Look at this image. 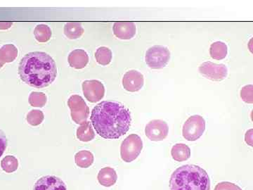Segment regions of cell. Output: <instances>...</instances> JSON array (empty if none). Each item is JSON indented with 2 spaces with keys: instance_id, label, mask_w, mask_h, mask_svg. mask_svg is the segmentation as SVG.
Returning <instances> with one entry per match:
<instances>
[{
  "instance_id": "6da1fadb",
  "label": "cell",
  "mask_w": 253,
  "mask_h": 190,
  "mask_svg": "<svg viewBox=\"0 0 253 190\" xmlns=\"http://www.w3.org/2000/svg\"><path fill=\"white\" fill-rule=\"evenodd\" d=\"M91 122L99 136L116 139L126 134L131 125L130 111L122 104L101 102L92 111Z\"/></svg>"
},
{
  "instance_id": "7a4b0ae2",
  "label": "cell",
  "mask_w": 253,
  "mask_h": 190,
  "mask_svg": "<svg viewBox=\"0 0 253 190\" xmlns=\"http://www.w3.org/2000/svg\"><path fill=\"white\" fill-rule=\"evenodd\" d=\"M18 74L28 86L43 88L56 79L57 69L50 55L42 52H34L25 55L20 60Z\"/></svg>"
},
{
  "instance_id": "3957f363",
  "label": "cell",
  "mask_w": 253,
  "mask_h": 190,
  "mask_svg": "<svg viewBox=\"0 0 253 190\" xmlns=\"http://www.w3.org/2000/svg\"><path fill=\"white\" fill-rule=\"evenodd\" d=\"M170 190H210V180L203 169L188 164L176 169L169 180Z\"/></svg>"
},
{
  "instance_id": "277c9868",
  "label": "cell",
  "mask_w": 253,
  "mask_h": 190,
  "mask_svg": "<svg viewBox=\"0 0 253 190\" xmlns=\"http://www.w3.org/2000/svg\"><path fill=\"white\" fill-rule=\"evenodd\" d=\"M142 149L143 141L141 138L136 134L130 135L121 144V158L125 162H132L139 156Z\"/></svg>"
},
{
  "instance_id": "5b68a950",
  "label": "cell",
  "mask_w": 253,
  "mask_h": 190,
  "mask_svg": "<svg viewBox=\"0 0 253 190\" xmlns=\"http://www.w3.org/2000/svg\"><path fill=\"white\" fill-rule=\"evenodd\" d=\"M170 59V52L166 47L155 45L146 53L145 61L149 68L162 69L166 67Z\"/></svg>"
},
{
  "instance_id": "8992f818",
  "label": "cell",
  "mask_w": 253,
  "mask_h": 190,
  "mask_svg": "<svg viewBox=\"0 0 253 190\" xmlns=\"http://www.w3.org/2000/svg\"><path fill=\"white\" fill-rule=\"evenodd\" d=\"M205 130V121L202 116L194 115L187 119L184 124L182 135L188 141H196Z\"/></svg>"
},
{
  "instance_id": "52a82bcc",
  "label": "cell",
  "mask_w": 253,
  "mask_h": 190,
  "mask_svg": "<svg viewBox=\"0 0 253 190\" xmlns=\"http://www.w3.org/2000/svg\"><path fill=\"white\" fill-rule=\"evenodd\" d=\"M67 105L71 112L72 119L75 123L82 125L87 122L89 109L83 97L79 95L71 96L67 101Z\"/></svg>"
},
{
  "instance_id": "ba28073f",
  "label": "cell",
  "mask_w": 253,
  "mask_h": 190,
  "mask_svg": "<svg viewBox=\"0 0 253 190\" xmlns=\"http://www.w3.org/2000/svg\"><path fill=\"white\" fill-rule=\"evenodd\" d=\"M199 72L202 76L213 81H221L228 75V69L224 64H214L210 61L202 63L199 67Z\"/></svg>"
},
{
  "instance_id": "9c48e42d",
  "label": "cell",
  "mask_w": 253,
  "mask_h": 190,
  "mask_svg": "<svg viewBox=\"0 0 253 190\" xmlns=\"http://www.w3.org/2000/svg\"><path fill=\"white\" fill-rule=\"evenodd\" d=\"M83 90L85 98L92 103L100 102L104 97V86L97 80L83 82Z\"/></svg>"
},
{
  "instance_id": "30bf717a",
  "label": "cell",
  "mask_w": 253,
  "mask_h": 190,
  "mask_svg": "<svg viewBox=\"0 0 253 190\" xmlns=\"http://www.w3.org/2000/svg\"><path fill=\"white\" fill-rule=\"evenodd\" d=\"M169 133L168 124L162 120H153L147 124L145 128L146 136L150 140L163 141Z\"/></svg>"
},
{
  "instance_id": "8fae6325",
  "label": "cell",
  "mask_w": 253,
  "mask_h": 190,
  "mask_svg": "<svg viewBox=\"0 0 253 190\" xmlns=\"http://www.w3.org/2000/svg\"><path fill=\"white\" fill-rule=\"evenodd\" d=\"M144 83V75L137 70H130L122 78V86L128 92H138L142 88Z\"/></svg>"
},
{
  "instance_id": "7c38bea8",
  "label": "cell",
  "mask_w": 253,
  "mask_h": 190,
  "mask_svg": "<svg viewBox=\"0 0 253 190\" xmlns=\"http://www.w3.org/2000/svg\"><path fill=\"white\" fill-rule=\"evenodd\" d=\"M34 190H67L65 183L54 175H47L34 184Z\"/></svg>"
},
{
  "instance_id": "4fadbf2b",
  "label": "cell",
  "mask_w": 253,
  "mask_h": 190,
  "mask_svg": "<svg viewBox=\"0 0 253 190\" xmlns=\"http://www.w3.org/2000/svg\"><path fill=\"white\" fill-rule=\"evenodd\" d=\"M113 29L115 36L121 40H130L136 35V26L133 22H116Z\"/></svg>"
},
{
  "instance_id": "5bb4252c",
  "label": "cell",
  "mask_w": 253,
  "mask_h": 190,
  "mask_svg": "<svg viewBox=\"0 0 253 190\" xmlns=\"http://www.w3.org/2000/svg\"><path fill=\"white\" fill-rule=\"evenodd\" d=\"M67 60L72 68L82 69L87 65L89 56L84 50H75L70 53Z\"/></svg>"
},
{
  "instance_id": "9a60e30c",
  "label": "cell",
  "mask_w": 253,
  "mask_h": 190,
  "mask_svg": "<svg viewBox=\"0 0 253 190\" xmlns=\"http://www.w3.org/2000/svg\"><path fill=\"white\" fill-rule=\"evenodd\" d=\"M97 179L99 183L102 186L109 188L114 185L117 182L118 175L116 171L113 168L106 167L101 169Z\"/></svg>"
},
{
  "instance_id": "2e32d148",
  "label": "cell",
  "mask_w": 253,
  "mask_h": 190,
  "mask_svg": "<svg viewBox=\"0 0 253 190\" xmlns=\"http://www.w3.org/2000/svg\"><path fill=\"white\" fill-rule=\"evenodd\" d=\"M171 155L174 161L182 162L191 157V150L186 144H176L172 147Z\"/></svg>"
},
{
  "instance_id": "e0dca14e",
  "label": "cell",
  "mask_w": 253,
  "mask_h": 190,
  "mask_svg": "<svg viewBox=\"0 0 253 190\" xmlns=\"http://www.w3.org/2000/svg\"><path fill=\"white\" fill-rule=\"evenodd\" d=\"M77 138L82 142H89L94 139L95 133L90 122L87 121L80 125L77 130Z\"/></svg>"
},
{
  "instance_id": "ac0fdd59",
  "label": "cell",
  "mask_w": 253,
  "mask_h": 190,
  "mask_svg": "<svg viewBox=\"0 0 253 190\" xmlns=\"http://www.w3.org/2000/svg\"><path fill=\"white\" fill-rule=\"evenodd\" d=\"M94 155L89 151H80L75 155V161L77 166L82 169L90 167L94 163Z\"/></svg>"
},
{
  "instance_id": "d6986e66",
  "label": "cell",
  "mask_w": 253,
  "mask_h": 190,
  "mask_svg": "<svg viewBox=\"0 0 253 190\" xmlns=\"http://www.w3.org/2000/svg\"><path fill=\"white\" fill-rule=\"evenodd\" d=\"M84 33V29L81 23L78 22H69L65 25L64 34L67 38L70 40H75L81 37Z\"/></svg>"
},
{
  "instance_id": "ffe728a7",
  "label": "cell",
  "mask_w": 253,
  "mask_h": 190,
  "mask_svg": "<svg viewBox=\"0 0 253 190\" xmlns=\"http://www.w3.org/2000/svg\"><path fill=\"white\" fill-rule=\"evenodd\" d=\"M18 49L14 45H5L0 49V60L4 64L13 62L18 56Z\"/></svg>"
},
{
  "instance_id": "44dd1931",
  "label": "cell",
  "mask_w": 253,
  "mask_h": 190,
  "mask_svg": "<svg viewBox=\"0 0 253 190\" xmlns=\"http://www.w3.org/2000/svg\"><path fill=\"white\" fill-rule=\"evenodd\" d=\"M227 53V45L224 42L218 41V42H214L210 46V56L215 60H221V59H225Z\"/></svg>"
},
{
  "instance_id": "7402d4cb",
  "label": "cell",
  "mask_w": 253,
  "mask_h": 190,
  "mask_svg": "<svg viewBox=\"0 0 253 190\" xmlns=\"http://www.w3.org/2000/svg\"><path fill=\"white\" fill-rule=\"evenodd\" d=\"M112 52L106 47H101L95 53L96 60L102 66H106L112 60Z\"/></svg>"
},
{
  "instance_id": "603a6c76",
  "label": "cell",
  "mask_w": 253,
  "mask_h": 190,
  "mask_svg": "<svg viewBox=\"0 0 253 190\" xmlns=\"http://www.w3.org/2000/svg\"><path fill=\"white\" fill-rule=\"evenodd\" d=\"M34 35L38 42H46L51 38V31L47 25H38L34 28Z\"/></svg>"
},
{
  "instance_id": "cb8c5ba5",
  "label": "cell",
  "mask_w": 253,
  "mask_h": 190,
  "mask_svg": "<svg viewBox=\"0 0 253 190\" xmlns=\"http://www.w3.org/2000/svg\"><path fill=\"white\" fill-rule=\"evenodd\" d=\"M1 167L2 170L7 173H12L18 169V161L16 157L7 156L4 157L1 161Z\"/></svg>"
},
{
  "instance_id": "d4e9b609",
  "label": "cell",
  "mask_w": 253,
  "mask_h": 190,
  "mask_svg": "<svg viewBox=\"0 0 253 190\" xmlns=\"http://www.w3.org/2000/svg\"><path fill=\"white\" fill-rule=\"evenodd\" d=\"M47 96L42 92H33L29 96L30 104L34 107H43L47 103Z\"/></svg>"
},
{
  "instance_id": "484cf974",
  "label": "cell",
  "mask_w": 253,
  "mask_h": 190,
  "mask_svg": "<svg viewBox=\"0 0 253 190\" xmlns=\"http://www.w3.org/2000/svg\"><path fill=\"white\" fill-rule=\"evenodd\" d=\"M45 119L43 112L40 110H32L27 115V121L33 126L40 125Z\"/></svg>"
},
{
  "instance_id": "4316f807",
  "label": "cell",
  "mask_w": 253,
  "mask_h": 190,
  "mask_svg": "<svg viewBox=\"0 0 253 190\" xmlns=\"http://www.w3.org/2000/svg\"><path fill=\"white\" fill-rule=\"evenodd\" d=\"M240 97L243 102L248 104L253 103V86L252 85L244 86L240 90Z\"/></svg>"
},
{
  "instance_id": "83f0119b",
  "label": "cell",
  "mask_w": 253,
  "mask_h": 190,
  "mask_svg": "<svg viewBox=\"0 0 253 190\" xmlns=\"http://www.w3.org/2000/svg\"><path fill=\"white\" fill-rule=\"evenodd\" d=\"M214 190H243L236 184L230 182H221L215 186Z\"/></svg>"
},
{
  "instance_id": "f1b7e54d",
  "label": "cell",
  "mask_w": 253,
  "mask_h": 190,
  "mask_svg": "<svg viewBox=\"0 0 253 190\" xmlns=\"http://www.w3.org/2000/svg\"><path fill=\"white\" fill-rule=\"evenodd\" d=\"M7 147V139L4 132L0 129V157L2 156Z\"/></svg>"
},
{
  "instance_id": "f546056e",
  "label": "cell",
  "mask_w": 253,
  "mask_h": 190,
  "mask_svg": "<svg viewBox=\"0 0 253 190\" xmlns=\"http://www.w3.org/2000/svg\"><path fill=\"white\" fill-rule=\"evenodd\" d=\"M246 142L247 144L253 146V130H248L246 135Z\"/></svg>"
},
{
  "instance_id": "4dcf8cb0",
  "label": "cell",
  "mask_w": 253,
  "mask_h": 190,
  "mask_svg": "<svg viewBox=\"0 0 253 190\" xmlns=\"http://www.w3.org/2000/svg\"><path fill=\"white\" fill-rule=\"evenodd\" d=\"M12 22L0 21V30H7L12 27Z\"/></svg>"
},
{
  "instance_id": "1f68e13d",
  "label": "cell",
  "mask_w": 253,
  "mask_h": 190,
  "mask_svg": "<svg viewBox=\"0 0 253 190\" xmlns=\"http://www.w3.org/2000/svg\"><path fill=\"white\" fill-rule=\"evenodd\" d=\"M4 63L2 62L1 60H0V69L2 68L3 66H4Z\"/></svg>"
}]
</instances>
